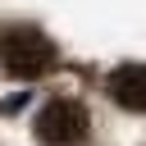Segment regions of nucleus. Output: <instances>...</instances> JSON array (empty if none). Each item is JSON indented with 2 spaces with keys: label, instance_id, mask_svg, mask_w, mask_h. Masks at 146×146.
Listing matches in <instances>:
<instances>
[{
  "label": "nucleus",
  "instance_id": "1",
  "mask_svg": "<svg viewBox=\"0 0 146 146\" xmlns=\"http://www.w3.org/2000/svg\"><path fill=\"white\" fill-rule=\"evenodd\" d=\"M0 68L14 78H41L55 68V46L41 27L32 23H9L0 27Z\"/></svg>",
  "mask_w": 146,
  "mask_h": 146
},
{
  "label": "nucleus",
  "instance_id": "2",
  "mask_svg": "<svg viewBox=\"0 0 146 146\" xmlns=\"http://www.w3.org/2000/svg\"><path fill=\"white\" fill-rule=\"evenodd\" d=\"M36 137L46 146H78L87 137V110L78 100H50L36 114Z\"/></svg>",
  "mask_w": 146,
  "mask_h": 146
},
{
  "label": "nucleus",
  "instance_id": "3",
  "mask_svg": "<svg viewBox=\"0 0 146 146\" xmlns=\"http://www.w3.org/2000/svg\"><path fill=\"white\" fill-rule=\"evenodd\" d=\"M105 87H110V96H114L123 110L146 114V64H119Z\"/></svg>",
  "mask_w": 146,
  "mask_h": 146
}]
</instances>
